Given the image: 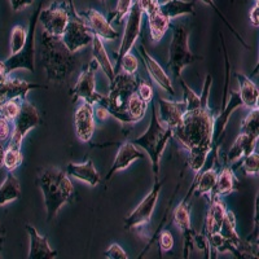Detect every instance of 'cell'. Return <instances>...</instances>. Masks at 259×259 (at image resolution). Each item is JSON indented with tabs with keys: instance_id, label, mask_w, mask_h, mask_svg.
<instances>
[{
	"instance_id": "cell-4",
	"label": "cell",
	"mask_w": 259,
	"mask_h": 259,
	"mask_svg": "<svg viewBox=\"0 0 259 259\" xmlns=\"http://www.w3.org/2000/svg\"><path fill=\"white\" fill-rule=\"evenodd\" d=\"M40 123L41 119L38 109L27 99H24L20 114L12 122V134H11L6 149L4 167L7 168V171H13L22 165L24 162L22 142L30 130L35 128Z\"/></svg>"
},
{
	"instance_id": "cell-32",
	"label": "cell",
	"mask_w": 259,
	"mask_h": 259,
	"mask_svg": "<svg viewBox=\"0 0 259 259\" xmlns=\"http://www.w3.org/2000/svg\"><path fill=\"white\" fill-rule=\"evenodd\" d=\"M26 97H16L12 100L6 101L4 104L0 105V117L6 118L8 121L13 122L16 118L18 117L21 112V108H22V101Z\"/></svg>"
},
{
	"instance_id": "cell-34",
	"label": "cell",
	"mask_w": 259,
	"mask_h": 259,
	"mask_svg": "<svg viewBox=\"0 0 259 259\" xmlns=\"http://www.w3.org/2000/svg\"><path fill=\"white\" fill-rule=\"evenodd\" d=\"M180 85H182L183 90V101L186 103L187 110H194L200 108L201 105V96H198L194 91H192V89H189V85L187 84L186 80L182 78H179Z\"/></svg>"
},
{
	"instance_id": "cell-53",
	"label": "cell",
	"mask_w": 259,
	"mask_h": 259,
	"mask_svg": "<svg viewBox=\"0 0 259 259\" xmlns=\"http://www.w3.org/2000/svg\"><path fill=\"white\" fill-rule=\"evenodd\" d=\"M101 2H105V0H101Z\"/></svg>"
},
{
	"instance_id": "cell-50",
	"label": "cell",
	"mask_w": 259,
	"mask_h": 259,
	"mask_svg": "<svg viewBox=\"0 0 259 259\" xmlns=\"http://www.w3.org/2000/svg\"><path fill=\"white\" fill-rule=\"evenodd\" d=\"M7 77H8V74L6 71V66H4L3 61H0V82L6 79Z\"/></svg>"
},
{
	"instance_id": "cell-19",
	"label": "cell",
	"mask_w": 259,
	"mask_h": 259,
	"mask_svg": "<svg viewBox=\"0 0 259 259\" xmlns=\"http://www.w3.org/2000/svg\"><path fill=\"white\" fill-rule=\"evenodd\" d=\"M145 154L143 153L142 150H139L138 147L135 144L126 140V142L121 143L119 148H118L117 156H115L114 161H113V165L110 167L109 172L106 174L105 182H109L113 178V175L118 171H123L128 167L131 163L136 161V159H144Z\"/></svg>"
},
{
	"instance_id": "cell-1",
	"label": "cell",
	"mask_w": 259,
	"mask_h": 259,
	"mask_svg": "<svg viewBox=\"0 0 259 259\" xmlns=\"http://www.w3.org/2000/svg\"><path fill=\"white\" fill-rule=\"evenodd\" d=\"M211 85L212 77L207 74L202 94L200 95V108L186 110L180 124L172 131V138L187 150V162L194 172L202 170L207 156L214 149V124L217 114L209 106Z\"/></svg>"
},
{
	"instance_id": "cell-16",
	"label": "cell",
	"mask_w": 259,
	"mask_h": 259,
	"mask_svg": "<svg viewBox=\"0 0 259 259\" xmlns=\"http://www.w3.org/2000/svg\"><path fill=\"white\" fill-rule=\"evenodd\" d=\"M74 131L77 135L78 140L82 143H90L94 138L95 130H96V122L94 118V105L90 103H82L74 110L73 114Z\"/></svg>"
},
{
	"instance_id": "cell-22",
	"label": "cell",
	"mask_w": 259,
	"mask_h": 259,
	"mask_svg": "<svg viewBox=\"0 0 259 259\" xmlns=\"http://www.w3.org/2000/svg\"><path fill=\"white\" fill-rule=\"evenodd\" d=\"M30 239V249H29V259H55L57 258L59 253L57 250L52 249L48 242V236H41L36 231L35 227L27 223L25 226Z\"/></svg>"
},
{
	"instance_id": "cell-18",
	"label": "cell",
	"mask_w": 259,
	"mask_h": 259,
	"mask_svg": "<svg viewBox=\"0 0 259 259\" xmlns=\"http://www.w3.org/2000/svg\"><path fill=\"white\" fill-rule=\"evenodd\" d=\"M79 15L89 24L90 29L94 32V35L99 36L103 41H113L119 36L117 30L113 29V26L110 25L109 21L106 20L105 16L101 15L96 9L89 8L87 11L80 12Z\"/></svg>"
},
{
	"instance_id": "cell-10",
	"label": "cell",
	"mask_w": 259,
	"mask_h": 259,
	"mask_svg": "<svg viewBox=\"0 0 259 259\" xmlns=\"http://www.w3.org/2000/svg\"><path fill=\"white\" fill-rule=\"evenodd\" d=\"M167 178H163L159 180L158 178H154L153 188L149 193L143 198V201L139 203L138 206L133 210V212H130L124 219V230H140L142 231L144 227H147L150 223L152 215H153L154 209H156L157 201H158L159 193L161 189L165 184Z\"/></svg>"
},
{
	"instance_id": "cell-29",
	"label": "cell",
	"mask_w": 259,
	"mask_h": 259,
	"mask_svg": "<svg viewBox=\"0 0 259 259\" xmlns=\"http://www.w3.org/2000/svg\"><path fill=\"white\" fill-rule=\"evenodd\" d=\"M21 184L12 171H7V177L3 184L0 186V207L6 206L7 203L13 202L21 198Z\"/></svg>"
},
{
	"instance_id": "cell-13",
	"label": "cell",
	"mask_w": 259,
	"mask_h": 259,
	"mask_svg": "<svg viewBox=\"0 0 259 259\" xmlns=\"http://www.w3.org/2000/svg\"><path fill=\"white\" fill-rule=\"evenodd\" d=\"M194 188H196V180L189 188L186 197L178 203L172 211V222L182 231L183 237H184V255H183L184 259H188L189 253L193 247L192 242H193L194 231L191 227V196L194 193Z\"/></svg>"
},
{
	"instance_id": "cell-5",
	"label": "cell",
	"mask_w": 259,
	"mask_h": 259,
	"mask_svg": "<svg viewBox=\"0 0 259 259\" xmlns=\"http://www.w3.org/2000/svg\"><path fill=\"white\" fill-rule=\"evenodd\" d=\"M150 123L148 126V130L143 134L142 136L130 140V142L135 144L136 147H140L145 150L150 158V165L153 170L154 178H158L159 172V161L161 156L165 150L166 145L168 144L171 139H172V128L166 127L162 124L158 119V113H157V106L154 101H150Z\"/></svg>"
},
{
	"instance_id": "cell-2",
	"label": "cell",
	"mask_w": 259,
	"mask_h": 259,
	"mask_svg": "<svg viewBox=\"0 0 259 259\" xmlns=\"http://www.w3.org/2000/svg\"><path fill=\"white\" fill-rule=\"evenodd\" d=\"M39 43L40 65L41 68H45L48 82H66L79 64L75 53L68 50L61 36L51 35L45 30L41 31Z\"/></svg>"
},
{
	"instance_id": "cell-8",
	"label": "cell",
	"mask_w": 259,
	"mask_h": 259,
	"mask_svg": "<svg viewBox=\"0 0 259 259\" xmlns=\"http://www.w3.org/2000/svg\"><path fill=\"white\" fill-rule=\"evenodd\" d=\"M69 2V21L61 35L64 45L73 53H77L82 48L92 45L94 32L90 29L84 18L75 11L73 0Z\"/></svg>"
},
{
	"instance_id": "cell-9",
	"label": "cell",
	"mask_w": 259,
	"mask_h": 259,
	"mask_svg": "<svg viewBox=\"0 0 259 259\" xmlns=\"http://www.w3.org/2000/svg\"><path fill=\"white\" fill-rule=\"evenodd\" d=\"M40 9L41 4H39L36 11L32 13L31 18H30L29 32H27L26 41H25L22 50L15 55H11L8 59L3 61L8 75H11L12 71L18 70V69H26L30 73H35V29Z\"/></svg>"
},
{
	"instance_id": "cell-51",
	"label": "cell",
	"mask_w": 259,
	"mask_h": 259,
	"mask_svg": "<svg viewBox=\"0 0 259 259\" xmlns=\"http://www.w3.org/2000/svg\"><path fill=\"white\" fill-rule=\"evenodd\" d=\"M157 2H158V4H163L166 3V2H168V0H157Z\"/></svg>"
},
{
	"instance_id": "cell-35",
	"label": "cell",
	"mask_w": 259,
	"mask_h": 259,
	"mask_svg": "<svg viewBox=\"0 0 259 259\" xmlns=\"http://www.w3.org/2000/svg\"><path fill=\"white\" fill-rule=\"evenodd\" d=\"M239 162L240 165H241L242 170H244L245 175H249V177H256V175H258L259 154L258 152H256V149L253 150V152L247 154V156L242 157Z\"/></svg>"
},
{
	"instance_id": "cell-36",
	"label": "cell",
	"mask_w": 259,
	"mask_h": 259,
	"mask_svg": "<svg viewBox=\"0 0 259 259\" xmlns=\"http://www.w3.org/2000/svg\"><path fill=\"white\" fill-rule=\"evenodd\" d=\"M26 35L27 32L20 25H16L12 29L11 32V40H9V46H11V55H15V53L20 52L24 47L25 41H26Z\"/></svg>"
},
{
	"instance_id": "cell-6",
	"label": "cell",
	"mask_w": 259,
	"mask_h": 259,
	"mask_svg": "<svg viewBox=\"0 0 259 259\" xmlns=\"http://www.w3.org/2000/svg\"><path fill=\"white\" fill-rule=\"evenodd\" d=\"M138 84L139 78L135 74L118 71L114 79L110 82L109 92L100 103L108 109L110 117H114L122 124H134L133 119L127 114V103L130 96L138 90Z\"/></svg>"
},
{
	"instance_id": "cell-46",
	"label": "cell",
	"mask_w": 259,
	"mask_h": 259,
	"mask_svg": "<svg viewBox=\"0 0 259 259\" xmlns=\"http://www.w3.org/2000/svg\"><path fill=\"white\" fill-rule=\"evenodd\" d=\"M9 3H11V6H12L13 11L18 12V11H21V9H24L26 8V7L31 6V4L34 3V0H9Z\"/></svg>"
},
{
	"instance_id": "cell-15",
	"label": "cell",
	"mask_w": 259,
	"mask_h": 259,
	"mask_svg": "<svg viewBox=\"0 0 259 259\" xmlns=\"http://www.w3.org/2000/svg\"><path fill=\"white\" fill-rule=\"evenodd\" d=\"M144 15L148 17V25L150 30V39L153 43H159L167 32L171 21L159 9L157 0H140Z\"/></svg>"
},
{
	"instance_id": "cell-21",
	"label": "cell",
	"mask_w": 259,
	"mask_h": 259,
	"mask_svg": "<svg viewBox=\"0 0 259 259\" xmlns=\"http://www.w3.org/2000/svg\"><path fill=\"white\" fill-rule=\"evenodd\" d=\"M157 103H158L159 114L158 119L162 124L166 127H170L174 131L182 122L183 114L186 113L187 106L184 101H171L157 97Z\"/></svg>"
},
{
	"instance_id": "cell-26",
	"label": "cell",
	"mask_w": 259,
	"mask_h": 259,
	"mask_svg": "<svg viewBox=\"0 0 259 259\" xmlns=\"http://www.w3.org/2000/svg\"><path fill=\"white\" fill-rule=\"evenodd\" d=\"M235 77L239 82V96L241 100L242 106L247 109H255L258 108L259 101V90L258 85L246 75L241 73H235Z\"/></svg>"
},
{
	"instance_id": "cell-49",
	"label": "cell",
	"mask_w": 259,
	"mask_h": 259,
	"mask_svg": "<svg viewBox=\"0 0 259 259\" xmlns=\"http://www.w3.org/2000/svg\"><path fill=\"white\" fill-rule=\"evenodd\" d=\"M4 156H6V148H4L3 143L0 142V167L4 166Z\"/></svg>"
},
{
	"instance_id": "cell-12",
	"label": "cell",
	"mask_w": 259,
	"mask_h": 259,
	"mask_svg": "<svg viewBox=\"0 0 259 259\" xmlns=\"http://www.w3.org/2000/svg\"><path fill=\"white\" fill-rule=\"evenodd\" d=\"M143 16H144V11H143V7L142 4H140V0H134L131 11H130L128 15H127L126 17V26H124L123 36H122L119 51L114 55L115 60H117V64H115L114 68L115 73H117V69L118 66H119V62H121L122 57L135 47L136 41L140 38V34H142Z\"/></svg>"
},
{
	"instance_id": "cell-33",
	"label": "cell",
	"mask_w": 259,
	"mask_h": 259,
	"mask_svg": "<svg viewBox=\"0 0 259 259\" xmlns=\"http://www.w3.org/2000/svg\"><path fill=\"white\" fill-rule=\"evenodd\" d=\"M240 133L249 134V135L259 136V110L258 108L250 109L246 117L242 119Z\"/></svg>"
},
{
	"instance_id": "cell-44",
	"label": "cell",
	"mask_w": 259,
	"mask_h": 259,
	"mask_svg": "<svg viewBox=\"0 0 259 259\" xmlns=\"http://www.w3.org/2000/svg\"><path fill=\"white\" fill-rule=\"evenodd\" d=\"M110 117V113L108 112L103 104H94V118L96 124H104Z\"/></svg>"
},
{
	"instance_id": "cell-20",
	"label": "cell",
	"mask_w": 259,
	"mask_h": 259,
	"mask_svg": "<svg viewBox=\"0 0 259 259\" xmlns=\"http://www.w3.org/2000/svg\"><path fill=\"white\" fill-rule=\"evenodd\" d=\"M47 89V85L29 83L26 80L11 78V75L0 82V105L16 97H26L31 90Z\"/></svg>"
},
{
	"instance_id": "cell-47",
	"label": "cell",
	"mask_w": 259,
	"mask_h": 259,
	"mask_svg": "<svg viewBox=\"0 0 259 259\" xmlns=\"http://www.w3.org/2000/svg\"><path fill=\"white\" fill-rule=\"evenodd\" d=\"M250 22L254 27H258L259 26V3H255V6L251 8L250 11Z\"/></svg>"
},
{
	"instance_id": "cell-45",
	"label": "cell",
	"mask_w": 259,
	"mask_h": 259,
	"mask_svg": "<svg viewBox=\"0 0 259 259\" xmlns=\"http://www.w3.org/2000/svg\"><path fill=\"white\" fill-rule=\"evenodd\" d=\"M12 134V122L0 117V142H8Z\"/></svg>"
},
{
	"instance_id": "cell-14",
	"label": "cell",
	"mask_w": 259,
	"mask_h": 259,
	"mask_svg": "<svg viewBox=\"0 0 259 259\" xmlns=\"http://www.w3.org/2000/svg\"><path fill=\"white\" fill-rule=\"evenodd\" d=\"M69 21V2H53L47 9H40L38 22L43 30L55 36H61Z\"/></svg>"
},
{
	"instance_id": "cell-3",
	"label": "cell",
	"mask_w": 259,
	"mask_h": 259,
	"mask_svg": "<svg viewBox=\"0 0 259 259\" xmlns=\"http://www.w3.org/2000/svg\"><path fill=\"white\" fill-rule=\"evenodd\" d=\"M36 184L43 193L47 212V222L56 218L61 207L75 201V189L68 174L55 166H46L38 170Z\"/></svg>"
},
{
	"instance_id": "cell-43",
	"label": "cell",
	"mask_w": 259,
	"mask_h": 259,
	"mask_svg": "<svg viewBox=\"0 0 259 259\" xmlns=\"http://www.w3.org/2000/svg\"><path fill=\"white\" fill-rule=\"evenodd\" d=\"M193 241H194V244L197 245L198 249L203 251V254H205V256H206L207 259L211 258V255H210V254H211V250H210V244H209V240H207L206 236L203 235L202 232L194 233Z\"/></svg>"
},
{
	"instance_id": "cell-42",
	"label": "cell",
	"mask_w": 259,
	"mask_h": 259,
	"mask_svg": "<svg viewBox=\"0 0 259 259\" xmlns=\"http://www.w3.org/2000/svg\"><path fill=\"white\" fill-rule=\"evenodd\" d=\"M136 92L139 94V96L142 97L143 100H145L147 103H150V101L153 100L154 97V91L152 84H149L148 82L143 79H139V84H138V90Z\"/></svg>"
},
{
	"instance_id": "cell-17",
	"label": "cell",
	"mask_w": 259,
	"mask_h": 259,
	"mask_svg": "<svg viewBox=\"0 0 259 259\" xmlns=\"http://www.w3.org/2000/svg\"><path fill=\"white\" fill-rule=\"evenodd\" d=\"M136 46V45H135ZM138 48V52L140 53V57H142L143 62L145 65V69H147L149 77L154 80V82L158 84V87H161L163 91H166L167 94H170L171 96H175V90L174 85H172V82H171V78L168 77L167 73H166L163 69H162L161 65L150 56L149 53L145 50L144 45L140 43V45L136 46Z\"/></svg>"
},
{
	"instance_id": "cell-25",
	"label": "cell",
	"mask_w": 259,
	"mask_h": 259,
	"mask_svg": "<svg viewBox=\"0 0 259 259\" xmlns=\"http://www.w3.org/2000/svg\"><path fill=\"white\" fill-rule=\"evenodd\" d=\"M258 138L259 136L240 133L239 136L236 138L233 145L231 147V149L228 150V153H227L226 163H228V165L236 163V162H239L242 157L247 156V154L251 153L253 150H255L256 144H258Z\"/></svg>"
},
{
	"instance_id": "cell-24",
	"label": "cell",
	"mask_w": 259,
	"mask_h": 259,
	"mask_svg": "<svg viewBox=\"0 0 259 259\" xmlns=\"http://www.w3.org/2000/svg\"><path fill=\"white\" fill-rule=\"evenodd\" d=\"M240 189V182L233 172V167L228 163H224L218 171L217 182L212 188L210 196H218V197H226L228 194L233 193ZM209 196V197H210Z\"/></svg>"
},
{
	"instance_id": "cell-52",
	"label": "cell",
	"mask_w": 259,
	"mask_h": 259,
	"mask_svg": "<svg viewBox=\"0 0 259 259\" xmlns=\"http://www.w3.org/2000/svg\"><path fill=\"white\" fill-rule=\"evenodd\" d=\"M255 3H259V0H255Z\"/></svg>"
},
{
	"instance_id": "cell-48",
	"label": "cell",
	"mask_w": 259,
	"mask_h": 259,
	"mask_svg": "<svg viewBox=\"0 0 259 259\" xmlns=\"http://www.w3.org/2000/svg\"><path fill=\"white\" fill-rule=\"evenodd\" d=\"M4 242H6V230H4V227L0 224V258L3 256Z\"/></svg>"
},
{
	"instance_id": "cell-31",
	"label": "cell",
	"mask_w": 259,
	"mask_h": 259,
	"mask_svg": "<svg viewBox=\"0 0 259 259\" xmlns=\"http://www.w3.org/2000/svg\"><path fill=\"white\" fill-rule=\"evenodd\" d=\"M148 105H149V103L143 100L136 91L130 96L128 103H127V114L133 119L134 123L140 122L145 117Z\"/></svg>"
},
{
	"instance_id": "cell-30",
	"label": "cell",
	"mask_w": 259,
	"mask_h": 259,
	"mask_svg": "<svg viewBox=\"0 0 259 259\" xmlns=\"http://www.w3.org/2000/svg\"><path fill=\"white\" fill-rule=\"evenodd\" d=\"M194 6L196 0H168L166 3L159 4V9L171 21L182 15H194Z\"/></svg>"
},
{
	"instance_id": "cell-27",
	"label": "cell",
	"mask_w": 259,
	"mask_h": 259,
	"mask_svg": "<svg viewBox=\"0 0 259 259\" xmlns=\"http://www.w3.org/2000/svg\"><path fill=\"white\" fill-rule=\"evenodd\" d=\"M215 165L209 167L207 170L198 171L196 172V188H194V192L197 196L200 197H207L209 198L210 193H211L212 188L215 186V182H217V177H218V171H219V159L218 156H214Z\"/></svg>"
},
{
	"instance_id": "cell-11",
	"label": "cell",
	"mask_w": 259,
	"mask_h": 259,
	"mask_svg": "<svg viewBox=\"0 0 259 259\" xmlns=\"http://www.w3.org/2000/svg\"><path fill=\"white\" fill-rule=\"evenodd\" d=\"M97 68L99 66H97L96 61L94 59L83 66L77 83L74 84V87L69 92L73 103L82 100L94 105V104H100L104 100L105 95L99 94L96 91V84H95L96 83L95 73H96Z\"/></svg>"
},
{
	"instance_id": "cell-41",
	"label": "cell",
	"mask_w": 259,
	"mask_h": 259,
	"mask_svg": "<svg viewBox=\"0 0 259 259\" xmlns=\"http://www.w3.org/2000/svg\"><path fill=\"white\" fill-rule=\"evenodd\" d=\"M104 258H110V259H128L126 251L123 250V247L119 244L114 242V244L110 245L108 249L103 253Z\"/></svg>"
},
{
	"instance_id": "cell-7",
	"label": "cell",
	"mask_w": 259,
	"mask_h": 259,
	"mask_svg": "<svg viewBox=\"0 0 259 259\" xmlns=\"http://www.w3.org/2000/svg\"><path fill=\"white\" fill-rule=\"evenodd\" d=\"M172 26V25H171ZM203 57L196 56L189 51L188 47V31L183 25L172 26V39L168 47L167 68L172 71L177 79L182 78L183 69L200 61Z\"/></svg>"
},
{
	"instance_id": "cell-23",
	"label": "cell",
	"mask_w": 259,
	"mask_h": 259,
	"mask_svg": "<svg viewBox=\"0 0 259 259\" xmlns=\"http://www.w3.org/2000/svg\"><path fill=\"white\" fill-rule=\"evenodd\" d=\"M65 172L68 174V177L80 180V182L89 184L90 187H96L101 182L100 174L95 167V163L91 158L85 159L83 163L69 162Z\"/></svg>"
},
{
	"instance_id": "cell-39",
	"label": "cell",
	"mask_w": 259,
	"mask_h": 259,
	"mask_svg": "<svg viewBox=\"0 0 259 259\" xmlns=\"http://www.w3.org/2000/svg\"><path fill=\"white\" fill-rule=\"evenodd\" d=\"M119 68L122 69L123 73L127 74H136L139 68V61L133 53H126L123 57L121 59V62H119V66L117 69V73L119 71Z\"/></svg>"
},
{
	"instance_id": "cell-37",
	"label": "cell",
	"mask_w": 259,
	"mask_h": 259,
	"mask_svg": "<svg viewBox=\"0 0 259 259\" xmlns=\"http://www.w3.org/2000/svg\"><path fill=\"white\" fill-rule=\"evenodd\" d=\"M134 4V0H118L117 7L113 12H110L109 22H115V24H122L124 18L127 17L128 12L131 11V7Z\"/></svg>"
},
{
	"instance_id": "cell-38",
	"label": "cell",
	"mask_w": 259,
	"mask_h": 259,
	"mask_svg": "<svg viewBox=\"0 0 259 259\" xmlns=\"http://www.w3.org/2000/svg\"><path fill=\"white\" fill-rule=\"evenodd\" d=\"M202 2H203V3H205V4H206V6L211 7V8L214 9L215 12H217V15H218L219 17H221V20L223 21V22H224V25H226V26L228 27V29H230V31L232 32L233 35L236 36V39H237V40H239L240 43H241V45L244 46L245 48H247V50H249V48H250V47H249V46H247V43H246V41L244 40V38H242V36L240 35V34H239V31H237V30H236L235 27H233V26H231V24H230V22H228V21H227V18L224 17V15H223V13H222L221 11H219L218 6H217V4H215V2H214V0H202Z\"/></svg>"
},
{
	"instance_id": "cell-28",
	"label": "cell",
	"mask_w": 259,
	"mask_h": 259,
	"mask_svg": "<svg viewBox=\"0 0 259 259\" xmlns=\"http://www.w3.org/2000/svg\"><path fill=\"white\" fill-rule=\"evenodd\" d=\"M92 56H94V60L96 61L97 66L104 71L106 78L109 79V83L112 82L115 77L114 66L112 65L109 56L106 53L105 47H104V41L96 35H94V40H92Z\"/></svg>"
},
{
	"instance_id": "cell-40",
	"label": "cell",
	"mask_w": 259,
	"mask_h": 259,
	"mask_svg": "<svg viewBox=\"0 0 259 259\" xmlns=\"http://www.w3.org/2000/svg\"><path fill=\"white\" fill-rule=\"evenodd\" d=\"M175 240L174 236L170 231H163V232L159 233L158 236V245H159V250L162 251H170L172 250V247H174Z\"/></svg>"
}]
</instances>
